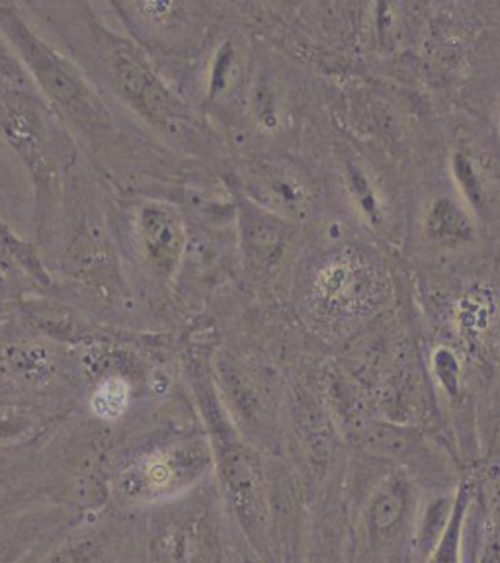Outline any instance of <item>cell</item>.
<instances>
[{"mask_svg": "<svg viewBox=\"0 0 500 563\" xmlns=\"http://www.w3.org/2000/svg\"><path fill=\"white\" fill-rule=\"evenodd\" d=\"M130 399H132V389H130V384L125 379L108 378L92 394L90 407L100 419L114 421V419L125 413Z\"/></svg>", "mask_w": 500, "mask_h": 563, "instance_id": "5", "label": "cell"}, {"mask_svg": "<svg viewBox=\"0 0 500 563\" xmlns=\"http://www.w3.org/2000/svg\"><path fill=\"white\" fill-rule=\"evenodd\" d=\"M421 233L422 239L438 251H464L477 235L474 211L459 196L438 194L422 210Z\"/></svg>", "mask_w": 500, "mask_h": 563, "instance_id": "1", "label": "cell"}, {"mask_svg": "<svg viewBox=\"0 0 500 563\" xmlns=\"http://www.w3.org/2000/svg\"><path fill=\"white\" fill-rule=\"evenodd\" d=\"M491 308L481 296H467L457 303V327L467 339H479L491 323Z\"/></svg>", "mask_w": 500, "mask_h": 563, "instance_id": "6", "label": "cell"}, {"mask_svg": "<svg viewBox=\"0 0 500 563\" xmlns=\"http://www.w3.org/2000/svg\"><path fill=\"white\" fill-rule=\"evenodd\" d=\"M452 180L456 186L457 196L466 202L467 208L481 211L487 202V183L484 168L469 151H456L452 155Z\"/></svg>", "mask_w": 500, "mask_h": 563, "instance_id": "3", "label": "cell"}, {"mask_svg": "<svg viewBox=\"0 0 500 563\" xmlns=\"http://www.w3.org/2000/svg\"><path fill=\"white\" fill-rule=\"evenodd\" d=\"M492 522H495V538L500 540V485L492 501Z\"/></svg>", "mask_w": 500, "mask_h": 563, "instance_id": "9", "label": "cell"}, {"mask_svg": "<svg viewBox=\"0 0 500 563\" xmlns=\"http://www.w3.org/2000/svg\"><path fill=\"white\" fill-rule=\"evenodd\" d=\"M434 369L438 376L442 386L448 389L449 394H454L457 389V378H459V366H457L454 352L448 349H440L434 354Z\"/></svg>", "mask_w": 500, "mask_h": 563, "instance_id": "7", "label": "cell"}, {"mask_svg": "<svg viewBox=\"0 0 500 563\" xmlns=\"http://www.w3.org/2000/svg\"><path fill=\"white\" fill-rule=\"evenodd\" d=\"M469 489L462 487L457 493L452 519L446 532L440 538L438 544L431 554L424 558V563H459L462 554V540H464V525H466L467 507H469Z\"/></svg>", "mask_w": 500, "mask_h": 563, "instance_id": "4", "label": "cell"}, {"mask_svg": "<svg viewBox=\"0 0 500 563\" xmlns=\"http://www.w3.org/2000/svg\"><path fill=\"white\" fill-rule=\"evenodd\" d=\"M354 194L362 203V210L368 216V220L376 221L379 218V202L378 196L374 186L369 183V178L364 175H354Z\"/></svg>", "mask_w": 500, "mask_h": 563, "instance_id": "8", "label": "cell"}, {"mask_svg": "<svg viewBox=\"0 0 500 563\" xmlns=\"http://www.w3.org/2000/svg\"><path fill=\"white\" fill-rule=\"evenodd\" d=\"M499 133H500V110H499Z\"/></svg>", "mask_w": 500, "mask_h": 563, "instance_id": "10", "label": "cell"}, {"mask_svg": "<svg viewBox=\"0 0 500 563\" xmlns=\"http://www.w3.org/2000/svg\"><path fill=\"white\" fill-rule=\"evenodd\" d=\"M411 485L401 477H389L376 492V497L369 505V522L379 540L389 542L401 534L411 512Z\"/></svg>", "mask_w": 500, "mask_h": 563, "instance_id": "2", "label": "cell"}]
</instances>
